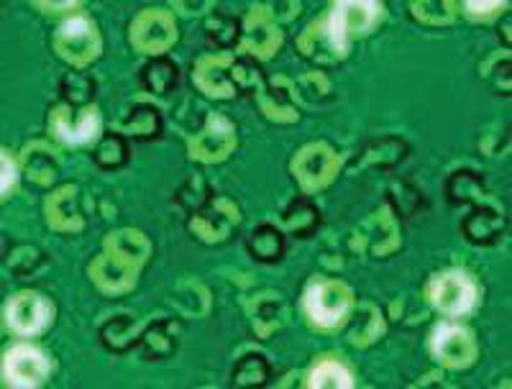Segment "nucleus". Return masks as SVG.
Masks as SVG:
<instances>
[{
  "instance_id": "3",
  "label": "nucleus",
  "mask_w": 512,
  "mask_h": 389,
  "mask_svg": "<svg viewBox=\"0 0 512 389\" xmlns=\"http://www.w3.org/2000/svg\"><path fill=\"white\" fill-rule=\"evenodd\" d=\"M49 361L31 346H13L3 359V379L8 387H39L49 377Z\"/></svg>"
},
{
  "instance_id": "1",
  "label": "nucleus",
  "mask_w": 512,
  "mask_h": 389,
  "mask_svg": "<svg viewBox=\"0 0 512 389\" xmlns=\"http://www.w3.org/2000/svg\"><path fill=\"white\" fill-rule=\"evenodd\" d=\"M351 295L344 285L336 282H318L305 292V310H308L310 320L323 328H331L344 320L349 313Z\"/></svg>"
},
{
  "instance_id": "11",
  "label": "nucleus",
  "mask_w": 512,
  "mask_h": 389,
  "mask_svg": "<svg viewBox=\"0 0 512 389\" xmlns=\"http://www.w3.org/2000/svg\"><path fill=\"white\" fill-rule=\"evenodd\" d=\"M466 8H469L472 13H489V11H495V8H500V3H477V0H469Z\"/></svg>"
},
{
  "instance_id": "6",
  "label": "nucleus",
  "mask_w": 512,
  "mask_h": 389,
  "mask_svg": "<svg viewBox=\"0 0 512 389\" xmlns=\"http://www.w3.org/2000/svg\"><path fill=\"white\" fill-rule=\"evenodd\" d=\"M433 351L441 356L448 366H466L474 359V341L464 328L443 326L433 336Z\"/></svg>"
},
{
  "instance_id": "5",
  "label": "nucleus",
  "mask_w": 512,
  "mask_h": 389,
  "mask_svg": "<svg viewBox=\"0 0 512 389\" xmlns=\"http://www.w3.org/2000/svg\"><path fill=\"white\" fill-rule=\"evenodd\" d=\"M6 320L18 336H34V333L44 331L52 320V305L47 297L36 295V292H21L8 302Z\"/></svg>"
},
{
  "instance_id": "9",
  "label": "nucleus",
  "mask_w": 512,
  "mask_h": 389,
  "mask_svg": "<svg viewBox=\"0 0 512 389\" xmlns=\"http://www.w3.org/2000/svg\"><path fill=\"white\" fill-rule=\"evenodd\" d=\"M88 31H90V24L85 21V18H75V21H70V24L62 26V34L72 36V39H77V36H85Z\"/></svg>"
},
{
  "instance_id": "2",
  "label": "nucleus",
  "mask_w": 512,
  "mask_h": 389,
  "mask_svg": "<svg viewBox=\"0 0 512 389\" xmlns=\"http://www.w3.org/2000/svg\"><path fill=\"white\" fill-rule=\"evenodd\" d=\"M379 11H382V8H379L377 3H369V0H361V3H338V6L333 8L326 26L333 47L346 49L351 31L364 34V31L372 29L374 21L379 18Z\"/></svg>"
},
{
  "instance_id": "4",
  "label": "nucleus",
  "mask_w": 512,
  "mask_h": 389,
  "mask_svg": "<svg viewBox=\"0 0 512 389\" xmlns=\"http://www.w3.org/2000/svg\"><path fill=\"white\" fill-rule=\"evenodd\" d=\"M431 302L446 315H464L477 305V287L466 274L448 272L433 282Z\"/></svg>"
},
{
  "instance_id": "10",
  "label": "nucleus",
  "mask_w": 512,
  "mask_h": 389,
  "mask_svg": "<svg viewBox=\"0 0 512 389\" xmlns=\"http://www.w3.org/2000/svg\"><path fill=\"white\" fill-rule=\"evenodd\" d=\"M16 182V164L11 162V157L8 154H3V192L11 190V185Z\"/></svg>"
},
{
  "instance_id": "7",
  "label": "nucleus",
  "mask_w": 512,
  "mask_h": 389,
  "mask_svg": "<svg viewBox=\"0 0 512 389\" xmlns=\"http://www.w3.org/2000/svg\"><path fill=\"white\" fill-rule=\"evenodd\" d=\"M308 387L313 389H349L354 387V382H351L349 372H346L344 366L336 364V361H323V364H318L313 369V374H310L308 379Z\"/></svg>"
},
{
  "instance_id": "8",
  "label": "nucleus",
  "mask_w": 512,
  "mask_h": 389,
  "mask_svg": "<svg viewBox=\"0 0 512 389\" xmlns=\"http://www.w3.org/2000/svg\"><path fill=\"white\" fill-rule=\"evenodd\" d=\"M98 128H100V121H98V116H95V111H88V116L82 118L80 126H75V128H67L62 121L57 123L59 136H62L64 141H70V144H85V141L95 139Z\"/></svg>"
}]
</instances>
